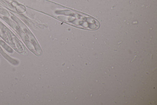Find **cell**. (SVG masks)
Masks as SVG:
<instances>
[{"mask_svg":"<svg viewBox=\"0 0 157 105\" xmlns=\"http://www.w3.org/2000/svg\"><path fill=\"white\" fill-rule=\"evenodd\" d=\"M70 16H58L60 20L79 28L90 30L98 29L100 26L98 21L87 15H68Z\"/></svg>","mask_w":157,"mask_h":105,"instance_id":"obj_1","label":"cell"}]
</instances>
